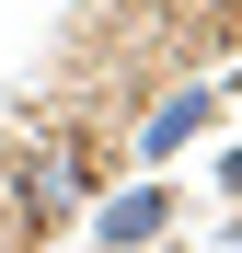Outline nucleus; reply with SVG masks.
<instances>
[{
	"label": "nucleus",
	"instance_id": "1",
	"mask_svg": "<svg viewBox=\"0 0 242 253\" xmlns=\"http://www.w3.org/2000/svg\"><path fill=\"white\" fill-rule=\"evenodd\" d=\"M81 196H93V150H81V138H47V150L23 161V242H35V230H58Z\"/></svg>",
	"mask_w": 242,
	"mask_h": 253
},
{
	"label": "nucleus",
	"instance_id": "2",
	"mask_svg": "<svg viewBox=\"0 0 242 253\" xmlns=\"http://www.w3.org/2000/svg\"><path fill=\"white\" fill-rule=\"evenodd\" d=\"M161 230H173V184H139V196H115V207H104V230H93V242L127 253V242H161Z\"/></svg>",
	"mask_w": 242,
	"mask_h": 253
},
{
	"label": "nucleus",
	"instance_id": "3",
	"mask_svg": "<svg viewBox=\"0 0 242 253\" xmlns=\"http://www.w3.org/2000/svg\"><path fill=\"white\" fill-rule=\"evenodd\" d=\"M208 115H219V92H173V104L150 115V138H139V150L161 161V150H173V138H196V126H208Z\"/></svg>",
	"mask_w": 242,
	"mask_h": 253
},
{
	"label": "nucleus",
	"instance_id": "4",
	"mask_svg": "<svg viewBox=\"0 0 242 253\" xmlns=\"http://www.w3.org/2000/svg\"><path fill=\"white\" fill-rule=\"evenodd\" d=\"M219 184H231V196H242V150H231V161H219Z\"/></svg>",
	"mask_w": 242,
	"mask_h": 253
}]
</instances>
